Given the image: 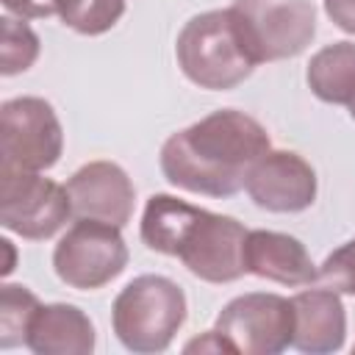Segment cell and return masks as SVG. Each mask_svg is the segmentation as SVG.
<instances>
[{"mask_svg": "<svg viewBox=\"0 0 355 355\" xmlns=\"http://www.w3.org/2000/svg\"><path fill=\"white\" fill-rule=\"evenodd\" d=\"M269 150V133L258 119L236 108H219L172 133L158 161L172 186L222 200L244 189L252 164Z\"/></svg>", "mask_w": 355, "mask_h": 355, "instance_id": "obj_1", "label": "cell"}, {"mask_svg": "<svg viewBox=\"0 0 355 355\" xmlns=\"http://www.w3.org/2000/svg\"><path fill=\"white\" fill-rule=\"evenodd\" d=\"M175 55L183 75L194 86L211 92L236 89L258 67L230 8L191 17L178 33Z\"/></svg>", "mask_w": 355, "mask_h": 355, "instance_id": "obj_2", "label": "cell"}, {"mask_svg": "<svg viewBox=\"0 0 355 355\" xmlns=\"http://www.w3.org/2000/svg\"><path fill=\"white\" fill-rule=\"evenodd\" d=\"M186 294L164 275L133 277L114 300L111 324L125 349L150 355L164 352L186 322Z\"/></svg>", "mask_w": 355, "mask_h": 355, "instance_id": "obj_3", "label": "cell"}, {"mask_svg": "<svg viewBox=\"0 0 355 355\" xmlns=\"http://www.w3.org/2000/svg\"><path fill=\"white\" fill-rule=\"evenodd\" d=\"M230 11L255 64L294 58L316 33L311 0H236Z\"/></svg>", "mask_w": 355, "mask_h": 355, "instance_id": "obj_4", "label": "cell"}, {"mask_svg": "<svg viewBox=\"0 0 355 355\" xmlns=\"http://www.w3.org/2000/svg\"><path fill=\"white\" fill-rule=\"evenodd\" d=\"M64 130L42 97H14L0 105V169L42 172L58 164Z\"/></svg>", "mask_w": 355, "mask_h": 355, "instance_id": "obj_5", "label": "cell"}, {"mask_svg": "<svg viewBox=\"0 0 355 355\" xmlns=\"http://www.w3.org/2000/svg\"><path fill=\"white\" fill-rule=\"evenodd\" d=\"M128 266V244L119 227L97 219H78L53 250V269L61 283L94 291L119 277Z\"/></svg>", "mask_w": 355, "mask_h": 355, "instance_id": "obj_6", "label": "cell"}, {"mask_svg": "<svg viewBox=\"0 0 355 355\" xmlns=\"http://www.w3.org/2000/svg\"><path fill=\"white\" fill-rule=\"evenodd\" d=\"M72 216L67 186H58L39 172L0 169V222L6 230L44 241L55 236Z\"/></svg>", "mask_w": 355, "mask_h": 355, "instance_id": "obj_7", "label": "cell"}, {"mask_svg": "<svg viewBox=\"0 0 355 355\" xmlns=\"http://www.w3.org/2000/svg\"><path fill=\"white\" fill-rule=\"evenodd\" d=\"M214 330L233 352L277 355L294 341V305L280 294L250 291L219 311Z\"/></svg>", "mask_w": 355, "mask_h": 355, "instance_id": "obj_8", "label": "cell"}, {"mask_svg": "<svg viewBox=\"0 0 355 355\" xmlns=\"http://www.w3.org/2000/svg\"><path fill=\"white\" fill-rule=\"evenodd\" d=\"M247 233L250 230L239 219L202 208L175 258H180L183 266L205 283H233L247 275Z\"/></svg>", "mask_w": 355, "mask_h": 355, "instance_id": "obj_9", "label": "cell"}, {"mask_svg": "<svg viewBox=\"0 0 355 355\" xmlns=\"http://www.w3.org/2000/svg\"><path fill=\"white\" fill-rule=\"evenodd\" d=\"M244 189L263 211L300 214L316 200V172L300 153L269 150L252 164Z\"/></svg>", "mask_w": 355, "mask_h": 355, "instance_id": "obj_10", "label": "cell"}, {"mask_svg": "<svg viewBox=\"0 0 355 355\" xmlns=\"http://www.w3.org/2000/svg\"><path fill=\"white\" fill-rule=\"evenodd\" d=\"M67 194L75 219H97L125 227L133 216L136 189L128 172L114 161H89L69 180Z\"/></svg>", "mask_w": 355, "mask_h": 355, "instance_id": "obj_11", "label": "cell"}, {"mask_svg": "<svg viewBox=\"0 0 355 355\" xmlns=\"http://www.w3.org/2000/svg\"><path fill=\"white\" fill-rule=\"evenodd\" d=\"M247 272L280 286H311L319 277L305 244L277 230H250L244 244Z\"/></svg>", "mask_w": 355, "mask_h": 355, "instance_id": "obj_12", "label": "cell"}, {"mask_svg": "<svg viewBox=\"0 0 355 355\" xmlns=\"http://www.w3.org/2000/svg\"><path fill=\"white\" fill-rule=\"evenodd\" d=\"M294 305V341L300 352L327 355L344 347L347 313L338 291L333 288H305L291 297Z\"/></svg>", "mask_w": 355, "mask_h": 355, "instance_id": "obj_13", "label": "cell"}, {"mask_svg": "<svg viewBox=\"0 0 355 355\" xmlns=\"http://www.w3.org/2000/svg\"><path fill=\"white\" fill-rule=\"evenodd\" d=\"M25 347L36 355H89L94 349V324L78 305H39Z\"/></svg>", "mask_w": 355, "mask_h": 355, "instance_id": "obj_14", "label": "cell"}, {"mask_svg": "<svg viewBox=\"0 0 355 355\" xmlns=\"http://www.w3.org/2000/svg\"><path fill=\"white\" fill-rule=\"evenodd\" d=\"M202 208L172 194H153L141 214V241L161 255H178L189 227Z\"/></svg>", "mask_w": 355, "mask_h": 355, "instance_id": "obj_15", "label": "cell"}, {"mask_svg": "<svg viewBox=\"0 0 355 355\" xmlns=\"http://www.w3.org/2000/svg\"><path fill=\"white\" fill-rule=\"evenodd\" d=\"M305 80L319 100L333 105H349L355 100V44L333 42L313 53Z\"/></svg>", "mask_w": 355, "mask_h": 355, "instance_id": "obj_16", "label": "cell"}, {"mask_svg": "<svg viewBox=\"0 0 355 355\" xmlns=\"http://www.w3.org/2000/svg\"><path fill=\"white\" fill-rule=\"evenodd\" d=\"M39 300L28 286L6 283L0 286V347L11 349L25 344L33 313L39 311Z\"/></svg>", "mask_w": 355, "mask_h": 355, "instance_id": "obj_17", "label": "cell"}, {"mask_svg": "<svg viewBox=\"0 0 355 355\" xmlns=\"http://www.w3.org/2000/svg\"><path fill=\"white\" fill-rule=\"evenodd\" d=\"M125 14V0H58V17L83 36L111 31Z\"/></svg>", "mask_w": 355, "mask_h": 355, "instance_id": "obj_18", "label": "cell"}, {"mask_svg": "<svg viewBox=\"0 0 355 355\" xmlns=\"http://www.w3.org/2000/svg\"><path fill=\"white\" fill-rule=\"evenodd\" d=\"M0 31H3L0 72L6 78L17 75V72H25L39 55V36L31 31L28 22L14 19V17H3L0 19Z\"/></svg>", "mask_w": 355, "mask_h": 355, "instance_id": "obj_19", "label": "cell"}, {"mask_svg": "<svg viewBox=\"0 0 355 355\" xmlns=\"http://www.w3.org/2000/svg\"><path fill=\"white\" fill-rule=\"evenodd\" d=\"M319 280L338 294L355 297V239L324 258V263L319 266Z\"/></svg>", "mask_w": 355, "mask_h": 355, "instance_id": "obj_20", "label": "cell"}, {"mask_svg": "<svg viewBox=\"0 0 355 355\" xmlns=\"http://www.w3.org/2000/svg\"><path fill=\"white\" fill-rule=\"evenodd\" d=\"M3 6L19 19H44L58 14V0H3Z\"/></svg>", "mask_w": 355, "mask_h": 355, "instance_id": "obj_21", "label": "cell"}, {"mask_svg": "<svg viewBox=\"0 0 355 355\" xmlns=\"http://www.w3.org/2000/svg\"><path fill=\"white\" fill-rule=\"evenodd\" d=\"M324 11L336 28L355 33V0H324Z\"/></svg>", "mask_w": 355, "mask_h": 355, "instance_id": "obj_22", "label": "cell"}, {"mask_svg": "<svg viewBox=\"0 0 355 355\" xmlns=\"http://www.w3.org/2000/svg\"><path fill=\"white\" fill-rule=\"evenodd\" d=\"M194 349H200V352H233V347L216 330H208L202 338H194L186 344V352H194Z\"/></svg>", "mask_w": 355, "mask_h": 355, "instance_id": "obj_23", "label": "cell"}, {"mask_svg": "<svg viewBox=\"0 0 355 355\" xmlns=\"http://www.w3.org/2000/svg\"><path fill=\"white\" fill-rule=\"evenodd\" d=\"M349 116H352V119H355V100H352V103H349Z\"/></svg>", "mask_w": 355, "mask_h": 355, "instance_id": "obj_24", "label": "cell"}]
</instances>
